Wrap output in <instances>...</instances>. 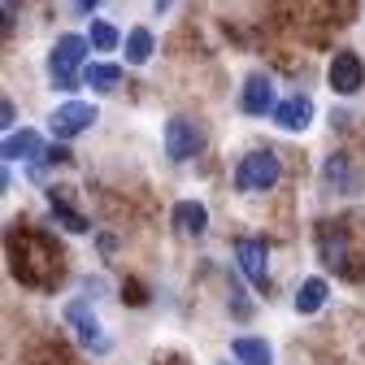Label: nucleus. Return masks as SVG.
Listing matches in <instances>:
<instances>
[{"mask_svg":"<svg viewBox=\"0 0 365 365\" xmlns=\"http://www.w3.org/2000/svg\"><path fill=\"white\" fill-rule=\"evenodd\" d=\"M87 48H91V39H83V35H61V39L53 43L48 74H53V87H57V91H74V87H78Z\"/></svg>","mask_w":365,"mask_h":365,"instance_id":"obj_1","label":"nucleus"},{"mask_svg":"<svg viewBox=\"0 0 365 365\" xmlns=\"http://www.w3.org/2000/svg\"><path fill=\"white\" fill-rule=\"evenodd\" d=\"M283 178V161H279V153H248L244 161H240V170H235V187L240 192H269L274 182Z\"/></svg>","mask_w":365,"mask_h":365,"instance_id":"obj_2","label":"nucleus"},{"mask_svg":"<svg viewBox=\"0 0 365 365\" xmlns=\"http://www.w3.org/2000/svg\"><path fill=\"white\" fill-rule=\"evenodd\" d=\"M205 144V135L192 118H170L165 122V157L170 161H192Z\"/></svg>","mask_w":365,"mask_h":365,"instance_id":"obj_3","label":"nucleus"},{"mask_svg":"<svg viewBox=\"0 0 365 365\" xmlns=\"http://www.w3.org/2000/svg\"><path fill=\"white\" fill-rule=\"evenodd\" d=\"M235 261H240V274L257 292L269 287V248H265V240H235Z\"/></svg>","mask_w":365,"mask_h":365,"instance_id":"obj_4","label":"nucleus"},{"mask_svg":"<svg viewBox=\"0 0 365 365\" xmlns=\"http://www.w3.org/2000/svg\"><path fill=\"white\" fill-rule=\"evenodd\" d=\"M327 83H331V91H339V96H356V91L365 87V66H361V57L356 53H335L331 57V70H327Z\"/></svg>","mask_w":365,"mask_h":365,"instance_id":"obj_5","label":"nucleus"},{"mask_svg":"<svg viewBox=\"0 0 365 365\" xmlns=\"http://www.w3.org/2000/svg\"><path fill=\"white\" fill-rule=\"evenodd\" d=\"M101 113H96V105H87V101H70V105H61V109H53V118H48V126H53V135L57 140H74V135H83L91 122H96Z\"/></svg>","mask_w":365,"mask_h":365,"instance_id":"obj_6","label":"nucleus"},{"mask_svg":"<svg viewBox=\"0 0 365 365\" xmlns=\"http://www.w3.org/2000/svg\"><path fill=\"white\" fill-rule=\"evenodd\" d=\"M66 322L74 327V335L91 348V352H109V335H105V327H101V317L91 313L83 300H74V304H66Z\"/></svg>","mask_w":365,"mask_h":365,"instance_id":"obj_7","label":"nucleus"},{"mask_svg":"<svg viewBox=\"0 0 365 365\" xmlns=\"http://www.w3.org/2000/svg\"><path fill=\"white\" fill-rule=\"evenodd\" d=\"M322 182H327V192H339V196H356L361 192V174L352 170V161L344 153H331L322 161Z\"/></svg>","mask_w":365,"mask_h":365,"instance_id":"obj_8","label":"nucleus"},{"mask_svg":"<svg viewBox=\"0 0 365 365\" xmlns=\"http://www.w3.org/2000/svg\"><path fill=\"white\" fill-rule=\"evenodd\" d=\"M240 105H244V113H252V118H265V113H274V109H279V101H274V83H269L265 74H252V78L244 83V96H240Z\"/></svg>","mask_w":365,"mask_h":365,"instance_id":"obj_9","label":"nucleus"},{"mask_svg":"<svg viewBox=\"0 0 365 365\" xmlns=\"http://www.w3.org/2000/svg\"><path fill=\"white\" fill-rule=\"evenodd\" d=\"M274 122H279L283 130H304L313 122V101L304 96V91H296V96L279 101V109H274Z\"/></svg>","mask_w":365,"mask_h":365,"instance_id":"obj_10","label":"nucleus"},{"mask_svg":"<svg viewBox=\"0 0 365 365\" xmlns=\"http://www.w3.org/2000/svg\"><path fill=\"white\" fill-rule=\"evenodd\" d=\"M43 157V140L35 130H9L5 135V161H39Z\"/></svg>","mask_w":365,"mask_h":365,"instance_id":"obj_11","label":"nucleus"},{"mask_svg":"<svg viewBox=\"0 0 365 365\" xmlns=\"http://www.w3.org/2000/svg\"><path fill=\"white\" fill-rule=\"evenodd\" d=\"M174 226L182 235H205V226H209V209L200 200H178L174 205Z\"/></svg>","mask_w":365,"mask_h":365,"instance_id":"obj_12","label":"nucleus"},{"mask_svg":"<svg viewBox=\"0 0 365 365\" xmlns=\"http://www.w3.org/2000/svg\"><path fill=\"white\" fill-rule=\"evenodd\" d=\"M231 352H235L240 365H274V348H269L265 339H257V335H240V339H231Z\"/></svg>","mask_w":365,"mask_h":365,"instance_id":"obj_13","label":"nucleus"},{"mask_svg":"<svg viewBox=\"0 0 365 365\" xmlns=\"http://www.w3.org/2000/svg\"><path fill=\"white\" fill-rule=\"evenodd\" d=\"M83 83L96 87V91H113L122 83V66H113V61H91V66H83Z\"/></svg>","mask_w":365,"mask_h":365,"instance_id":"obj_14","label":"nucleus"},{"mask_svg":"<svg viewBox=\"0 0 365 365\" xmlns=\"http://www.w3.org/2000/svg\"><path fill=\"white\" fill-rule=\"evenodd\" d=\"M327 296H331V287L322 279H304L300 292H296V313H317L327 304Z\"/></svg>","mask_w":365,"mask_h":365,"instance_id":"obj_15","label":"nucleus"},{"mask_svg":"<svg viewBox=\"0 0 365 365\" xmlns=\"http://www.w3.org/2000/svg\"><path fill=\"white\" fill-rule=\"evenodd\" d=\"M153 57V31L148 26H135L130 35H126V61L130 66H144Z\"/></svg>","mask_w":365,"mask_h":365,"instance_id":"obj_16","label":"nucleus"},{"mask_svg":"<svg viewBox=\"0 0 365 365\" xmlns=\"http://www.w3.org/2000/svg\"><path fill=\"white\" fill-rule=\"evenodd\" d=\"M317 248H322L327 265H344V257H348V240H344L339 231H331V226H322V231H317Z\"/></svg>","mask_w":365,"mask_h":365,"instance_id":"obj_17","label":"nucleus"},{"mask_svg":"<svg viewBox=\"0 0 365 365\" xmlns=\"http://www.w3.org/2000/svg\"><path fill=\"white\" fill-rule=\"evenodd\" d=\"M48 200H53V217L66 226V231H74V235H83V231H87V217H83V213H74V209L66 205V196H57V187H53V196H48Z\"/></svg>","mask_w":365,"mask_h":365,"instance_id":"obj_18","label":"nucleus"},{"mask_svg":"<svg viewBox=\"0 0 365 365\" xmlns=\"http://www.w3.org/2000/svg\"><path fill=\"white\" fill-rule=\"evenodd\" d=\"M91 48L96 53H113L118 43H122V35H118V26H109V22H91Z\"/></svg>","mask_w":365,"mask_h":365,"instance_id":"obj_19","label":"nucleus"},{"mask_svg":"<svg viewBox=\"0 0 365 365\" xmlns=\"http://www.w3.org/2000/svg\"><path fill=\"white\" fill-rule=\"evenodd\" d=\"M0 118H5V130H14V122H18V109H14V101H5V105H0Z\"/></svg>","mask_w":365,"mask_h":365,"instance_id":"obj_20","label":"nucleus"},{"mask_svg":"<svg viewBox=\"0 0 365 365\" xmlns=\"http://www.w3.org/2000/svg\"><path fill=\"white\" fill-rule=\"evenodd\" d=\"M18 5H22V0H5V22H14V18H18Z\"/></svg>","mask_w":365,"mask_h":365,"instance_id":"obj_21","label":"nucleus"},{"mask_svg":"<svg viewBox=\"0 0 365 365\" xmlns=\"http://www.w3.org/2000/svg\"><path fill=\"white\" fill-rule=\"evenodd\" d=\"M101 5V0H78V9H96Z\"/></svg>","mask_w":365,"mask_h":365,"instance_id":"obj_22","label":"nucleus"},{"mask_svg":"<svg viewBox=\"0 0 365 365\" xmlns=\"http://www.w3.org/2000/svg\"><path fill=\"white\" fill-rule=\"evenodd\" d=\"M153 5H157V9H170V0H153Z\"/></svg>","mask_w":365,"mask_h":365,"instance_id":"obj_23","label":"nucleus"}]
</instances>
